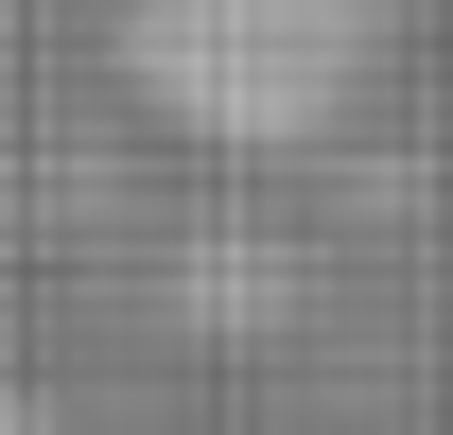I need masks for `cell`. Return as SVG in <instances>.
<instances>
[{
  "label": "cell",
  "mask_w": 453,
  "mask_h": 435,
  "mask_svg": "<svg viewBox=\"0 0 453 435\" xmlns=\"http://www.w3.org/2000/svg\"><path fill=\"white\" fill-rule=\"evenodd\" d=\"M384 70V0H140L122 88L174 105L192 140H314Z\"/></svg>",
  "instance_id": "6da1fadb"
},
{
  "label": "cell",
  "mask_w": 453,
  "mask_h": 435,
  "mask_svg": "<svg viewBox=\"0 0 453 435\" xmlns=\"http://www.w3.org/2000/svg\"><path fill=\"white\" fill-rule=\"evenodd\" d=\"M0 435H18V418H0Z\"/></svg>",
  "instance_id": "7a4b0ae2"
}]
</instances>
